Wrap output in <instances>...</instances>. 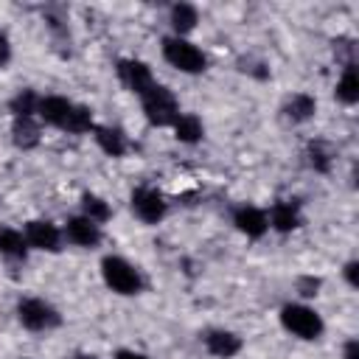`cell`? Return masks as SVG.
I'll use <instances>...</instances> for the list:
<instances>
[{
    "instance_id": "obj_1",
    "label": "cell",
    "mask_w": 359,
    "mask_h": 359,
    "mask_svg": "<svg viewBox=\"0 0 359 359\" xmlns=\"http://www.w3.org/2000/svg\"><path fill=\"white\" fill-rule=\"evenodd\" d=\"M36 118H39V123L53 126L67 135H87L95 129L93 109L84 104H76L65 95H39Z\"/></svg>"
},
{
    "instance_id": "obj_2",
    "label": "cell",
    "mask_w": 359,
    "mask_h": 359,
    "mask_svg": "<svg viewBox=\"0 0 359 359\" xmlns=\"http://www.w3.org/2000/svg\"><path fill=\"white\" fill-rule=\"evenodd\" d=\"M278 320H280V328L303 342H314L325 334V323L323 317L317 314V309L306 306V303H286L280 306L278 311Z\"/></svg>"
},
{
    "instance_id": "obj_3",
    "label": "cell",
    "mask_w": 359,
    "mask_h": 359,
    "mask_svg": "<svg viewBox=\"0 0 359 359\" xmlns=\"http://www.w3.org/2000/svg\"><path fill=\"white\" fill-rule=\"evenodd\" d=\"M101 280L109 292L121 297H132L143 292V275L135 264H129L121 255H104L101 258Z\"/></svg>"
},
{
    "instance_id": "obj_4",
    "label": "cell",
    "mask_w": 359,
    "mask_h": 359,
    "mask_svg": "<svg viewBox=\"0 0 359 359\" xmlns=\"http://www.w3.org/2000/svg\"><path fill=\"white\" fill-rule=\"evenodd\" d=\"M17 323L31 334H50V331H56L62 325V314L45 297H20Z\"/></svg>"
},
{
    "instance_id": "obj_5",
    "label": "cell",
    "mask_w": 359,
    "mask_h": 359,
    "mask_svg": "<svg viewBox=\"0 0 359 359\" xmlns=\"http://www.w3.org/2000/svg\"><path fill=\"white\" fill-rule=\"evenodd\" d=\"M160 50H163V59L174 70L185 73V76H196V73H205L208 70V56L191 39H185V36H174V34L171 36H163Z\"/></svg>"
},
{
    "instance_id": "obj_6",
    "label": "cell",
    "mask_w": 359,
    "mask_h": 359,
    "mask_svg": "<svg viewBox=\"0 0 359 359\" xmlns=\"http://www.w3.org/2000/svg\"><path fill=\"white\" fill-rule=\"evenodd\" d=\"M140 107H143V115H146V121L151 123V126H171L174 121H177V115L182 112L180 109V101H177V95H174V90L171 87H165V84H160V81H154L143 95H140Z\"/></svg>"
},
{
    "instance_id": "obj_7",
    "label": "cell",
    "mask_w": 359,
    "mask_h": 359,
    "mask_svg": "<svg viewBox=\"0 0 359 359\" xmlns=\"http://www.w3.org/2000/svg\"><path fill=\"white\" fill-rule=\"evenodd\" d=\"M129 208H132V213H135L143 224H160V222L165 219V213H168L165 196H163L157 188H151V185L135 188L132 196H129Z\"/></svg>"
},
{
    "instance_id": "obj_8",
    "label": "cell",
    "mask_w": 359,
    "mask_h": 359,
    "mask_svg": "<svg viewBox=\"0 0 359 359\" xmlns=\"http://www.w3.org/2000/svg\"><path fill=\"white\" fill-rule=\"evenodd\" d=\"M22 236H25L28 247L31 250H39V252H59L62 250V241H65L62 227L53 224L50 219H31V222H25Z\"/></svg>"
},
{
    "instance_id": "obj_9",
    "label": "cell",
    "mask_w": 359,
    "mask_h": 359,
    "mask_svg": "<svg viewBox=\"0 0 359 359\" xmlns=\"http://www.w3.org/2000/svg\"><path fill=\"white\" fill-rule=\"evenodd\" d=\"M115 73H118V81H121L129 93H135L137 98L154 84V73H151V67H149L143 59H118Z\"/></svg>"
},
{
    "instance_id": "obj_10",
    "label": "cell",
    "mask_w": 359,
    "mask_h": 359,
    "mask_svg": "<svg viewBox=\"0 0 359 359\" xmlns=\"http://www.w3.org/2000/svg\"><path fill=\"white\" fill-rule=\"evenodd\" d=\"M62 236H65L73 247H81V250H95V247L101 244V238H104L101 224L90 222V219L81 216V213H79V216H70V219L65 222Z\"/></svg>"
},
{
    "instance_id": "obj_11",
    "label": "cell",
    "mask_w": 359,
    "mask_h": 359,
    "mask_svg": "<svg viewBox=\"0 0 359 359\" xmlns=\"http://www.w3.org/2000/svg\"><path fill=\"white\" fill-rule=\"evenodd\" d=\"M202 342H205V351H208L210 356H216V359H233V356H238L241 348H244V339H241L236 331H227V328H213V331H208V334L202 337Z\"/></svg>"
},
{
    "instance_id": "obj_12",
    "label": "cell",
    "mask_w": 359,
    "mask_h": 359,
    "mask_svg": "<svg viewBox=\"0 0 359 359\" xmlns=\"http://www.w3.org/2000/svg\"><path fill=\"white\" fill-rule=\"evenodd\" d=\"M233 224L238 233H244L247 238H261L266 236L269 230V222H266V210L255 208V205H238L233 210Z\"/></svg>"
},
{
    "instance_id": "obj_13",
    "label": "cell",
    "mask_w": 359,
    "mask_h": 359,
    "mask_svg": "<svg viewBox=\"0 0 359 359\" xmlns=\"http://www.w3.org/2000/svg\"><path fill=\"white\" fill-rule=\"evenodd\" d=\"M93 140L95 146L107 154V157H123L129 151V137L123 129L118 126H107V123H95L93 129Z\"/></svg>"
},
{
    "instance_id": "obj_14",
    "label": "cell",
    "mask_w": 359,
    "mask_h": 359,
    "mask_svg": "<svg viewBox=\"0 0 359 359\" xmlns=\"http://www.w3.org/2000/svg\"><path fill=\"white\" fill-rule=\"evenodd\" d=\"M266 222H269V227L278 230V233H292V230H297V227H300V208H297V202H292V199H278V202L269 208Z\"/></svg>"
},
{
    "instance_id": "obj_15",
    "label": "cell",
    "mask_w": 359,
    "mask_h": 359,
    "mask_svg": "<svg viewBox=\"0 0 359 359\" xmlns=\"http://www.w3.org/2000/svg\"><path fill=\"white\" fill-rule=\"evenodd\" d=\"M11 140L22 151L36 149L39 140H42V123H39V118H11Z\"/></svg>"
},
{
    "instance_id": "obj_16",
    "label": "cell",
    "mask_w": 359,
    "mask_h": 359,
    "mask_svg": "<svg viewBox=\"0 0 359 359\" xmlns=\"http://www.w3.org/2000/svg\"><path fill=\"white\" fill-rule=\"evenodd\" d=\"M171 129H174V137L180 143H188V146H194L205 137V123L196 112H180L177 121L171 123Z\"/></svg>"
},
{
    "instance_id": "obj_17",
    "label": "cell",
    "mask_w": 359,
    "mask_h": 359,
    "mask_svg": "<svg viewBox=\"0 0 359 359\" xmlns=\"http://www.w3.org/2000/svg\"><path fill=\"white\" fill-rule=\"evenodd\" d=\"M280 112H283V118L292 121V123H306V121L314 118L317 101H314V95H309V93H294L292 98H286V104H283Z\"/></svg>"
},
{
    "instance_id": "obj_18",
    "label": "cell",
    "mask_w": 359,
    "mask_h": 359,
    "mask_svg": "<svg viewBox=\"0 0 359 359\" xmlns=\"http://www.w3.org/2000/svg\"><path fill=\"white\" fill-rule=\"evenodd\" d=\"M168 22H171L174 36H185V34H191V31L196 28V22H199V8L191 6V3H174V6L168 8Z\"/></svg>"
},
{
    "instance_id": "obj_19",
    "label": "cell",
    "mask_w": 359,
    "mask_h": 359,
    "mask_svg": "<svg viewBox=\"0 0 359 359\" xmlns=\"http://www.w3.org/2000/svg\"><path fill=\"white\" fill-rule=\"evenodd\" d=\"M28 241L22 236V230L14 227H0V255L8 261H25L28 258Z\"/></svg>"
},
{
    "instance_id": "obj_20",
    "label": "cell",
    "mask_w": 359,
    "mask_h": 359,
    "mask_svg": "<svg viewBox=\"0 0 359 359\" xmlns=\"http://www.w3.org/2000/svg\"><path fill=\"white\" fill-rule=\"evenodd\" d=\"M334 95L345 104V107H353L359 101V76H356V65H345L342 67V76L337 81V90Z\"/></svg>"
},
{
    "instance_id": "obj_21",
    "label": "cell",
    "mask_w": 359,
    "mask_h": 359,
    "mask_svg": "<svg viewBox=\"0 0 359 359\" xmlns=\"http://www.w3.org/2000/svg\"><path fill=\"white\" fill-rule=\"evenodd\" d=\"M81 216H87V219L95 222V224H104V222H109L112 208H109V202H107L104 196H98V194H93V191H84V194H81Z\"/></svg>"
},
{
    "instance_id": "obj_22",
    "label": "cell",
    "mask_w": 359,
    "mask_h": 359,
    "mask_svg": "<svg viewBox=\"0 0 359 359\" xmlns=\"http://www.w3.org/2000/svg\"><path fill=\"white\" fill-rule=\"evenodd\" d=\"M36 107H39V93H34V90H20L8 101L11 118H36Z\"/></svg>"
},
{
    "instance_id": "obj_23",
    "label": "cell",
    "mask_w": 359,
    "mask_h": 359,
    "mask_svg": "<svg viewBox=\"0 0 359 359\" xmlns=\"http://www.w3.org/2000/svg\"><path fill=\"white\" fill-rule=\"evenodd\" d=\"M309 165L320 174H325L331 168V151L323 146V143H311L309 146Z\"/></svg>"
},
{
    "instance_id": "obj_24",
    "label": "cell",
    "mask_w": 359,
    "mask_h": 359,
    "mask_svg": "<svg viewBox=\"0 0 359 359\" xmlns=\"http://www.w3.org/2000/svg\"><path fill=\"white\" fill-rule=\"evenodd\" d=\"M342 275H345L348 286L356 289V286H359V261H348V264L342 266Z\"/></svg>"
},
{
    "instance_id": "obj_25",
    "label": "cell",
    "mask_w": 359,
    "mask_h": 359,
    "mask_svg": "<svg viewBox=\"0 0 359 359\" xmlns=\"http://www.w3.org/2000/svg\"><path fill=\"white\" fill-rule=\"evenodd\" d=\"M297 289H300L303 297H314L317 289H320V278H300L297 280Z\"/></svg>"
},
{
    "instance_id": "obj_26",
    "label": "cell",
    "mask_w": 359,
    "mask_h": 359,
    "mask_svg": "<svg viewBox=\"0 0 359 359\" xmlns=\"http://www.w3.org/2000/svg\"><path fill=\"white\" fill-rule=\"evenodd\" d=\"M342 359H359V339H356V337H351V339L345 342V348H342Z\"/></svg>"
},
{
    "instance_id": "obj_27",
    "label": "cell",
    "mask_w": 359,
    "mask_h": 359,
    "mask_svg": "<svg viewBox=\"0 0 359 359\" xmlns=\"http://www.w3.org/2000/svg\"><path fill=\"white\" fill-rule=\"evenodd\" d=\"M112 359H149V356L140 353V351H132V348H121V351H115Z\"/></svg>"
},
{
    "instance_id": "obj_28",
    "label": "cell",
    "mask_w": 359,
    "mask_h": 359,
    "mask_svg": "<svg viewBox=\"0 0 359 359\" xmlns=\"http://www.w3.org/2000/svg\"><path fill=\"white\" fill-rule=\"evenodd\" d=\"M8 59H11V45H8V39L0 34V67H6Z\"/></svg>"
},
{
    "instance_id": "obj_29",
    "label": "cell",
    "mask_w": 359,
    "mask_h": 359,
    "mask_svg": "<svg viewBox=\"0 0 359 359\" xmlns=\"http://www.w3.org/2000/svg\"><path fill=\"white\" fill-rule=\"evenodd\" d=\"M73 359H98V356H95V353H84V351H81V353H76Z\"/></svg>"
},
{
    "instance_id": "obj_30",
    "label": "cell",
    "mask_w": 359,
    "mask_h": 359,
    "mask_svg": "<svg viewBox=\"0 0 359 359\" xmlns=\"http://www.w3.org/2000/svg\"><path fill=\"white\" fill-rule=\"evenodd\" d=\"M22 359H31V356H22Z\"/></svg>"
}]
</instances>
